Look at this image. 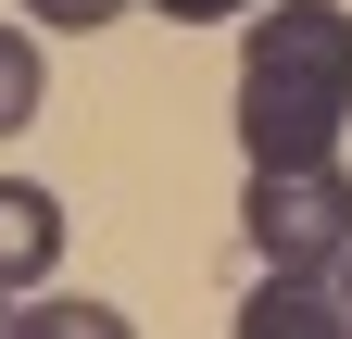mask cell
Returning <instances> with one entry per match:
<instances>
[{
    "mask_svg": "<svg viewBox=\"0 0 352 339\" xmlns=\"http://www.w3.org/2000/svg\"><path fill=\"white\" fill-rule=\"evenodd\" d=\"M239 339H352V314H340V289H327V277L264 264V289L239 302Z\"/></svg>",
    "mask_w": 352,
    "mask_h": 339,
    "instance_id": "4",
    "label": "cell"
},
{
    "mask_svg": "<svg viewBox=\"0 0 352 339\" xmlns=\"http://www.w3.org/2000/svg\"><path fill=\"white\" fill-rule=\"evenodd\" d=\"M239 226H252V264L327 277L340 251H352V176H340V151H315V163H252Z\"/></svg>",
    "mask_w": 352,
    "mask_h": 339,
    "instance_id": "2",
    "label": "cell"
},
{
    "mask_svg": "<svg viewBox=\"0 0 352 339\" xmlns=\"http://www.w3.org/2000/svg\"><path fill=\"white\" fill-rule=\"evenodd\" d=\"M164 25H227V13H252V0H151Z\"/></svg>",
    "mask_w": 352,
    "mask_h": 339,
    "instance_id": "8",
    "label": "cell"
},
{
    "mask_svg": "<svg viewBox=\"0 0 352 339\" xmlns=\"http://www.w3.org/2000/svg\"><path fill=\"white\" fill-rule=\"evenodd\" d=\"M0 327H38V339H126V314H101V302H38V314H0Z\"/></svg>",
    "mask_w": 352,
    "mask_h": 339,
    "instance_id": "6",
    "label": "cell"
},
{
    "mask_svg": "<svg viewBox=\"0 0 352 339\" xmlns=\"http://www.w3.org/2000/svg\"><path fill=\"white\" fill-rule=\"evenodd\" d=\"M25 13H38V25H76V38H88V25H113V13H139V0H25Z\"/></svg>",
    "mask_w": 352,
    "mask_h": 339,
    "instance_id": "7",
    "label": "cell"
},
{
    "mask_svg": "<svg viewBox=\"0 0 352 339\" xmlns=\"http://www.w3.org/2000/svg\"><path fill=\"white\" fill-rule=\"evenodd\" d=\"M38 101H51V63H38L25 25H0V139H13V126H38Z\"/></svg>",
    "mask_w": 352,
    "mask_h": 339,
    "instance_id": "5",
    "label": "cell"
},
{
    "mask_svg": "<svg viewBox=\"0 0 352 339\" xmlns=\"http://www.w3.org/2000/svg\"><path fill=\"white\" fill-rule=\"evenodd\" d=\"M327 277H340V314H352V251H340V264H327Z\"/></svg>",
    "mask_w": 352,
    "mask_h": 339,
    "instance_id": "9",
    "label": "cell"
},
{
    "mask_svg": "<svg viewBox=\"0 0 352 339\" xmlns=\"http://www.w3.org/2000/svg\"><path fill=\"white\" fill-rule=\"evenodd\" d=\"M352 126V13L340 0H252L239 38V151L252 163H315Z\"/></svg>",
    "mask_w": 352,
    "mask_h": 339,
    "instance_id": "1",
    "label": "cell"
},
{
    "mask_svg": "<svg viewBox=\"0 0 352 339\" xmlns=\"http://www.w3.org/2000/svg\"><path fill=\"white\" fill-rule=\"evenodd\" d=\"M51 264H63V201L38 189V176H0V302L38 289Z\"/></svg>",
    "mask_w": 352,
    "mask_h": 339,
    "instance_id": "3",
    "label": "cell"
}]
</instances>
